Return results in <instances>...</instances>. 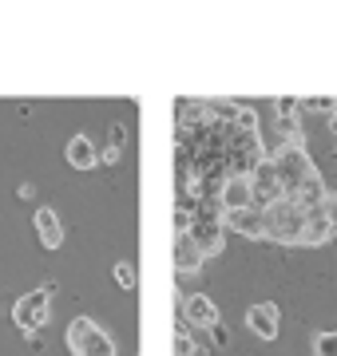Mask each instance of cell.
Segmentation results:
<instances>
[{
    "label": "cell",
    "mask_w": 337,
    "mask_h": 356,
    "mask_svg": "<svg viewBox=\"0 0 337 356\" xmlns=\"http://www.w3.org/2000/svg\"><path fill=\"white\" fill-rule=\"evenodd\" d=\"M270 163H274V170H278V182H282V198H285V202L301 206V210H318V206L329 198L322 175L313 170L310 154H306V147H301V143L285 139L282 147L274 151Z\"/></svg>",
    "instance_id": "1"
},
{
    "label": "cell",
    "mask_w": 337,
    "mask_h": 356,
    "mask_svg": "<svg viewBox=\"0 0 337 356\" xmlns=\"http://www.w3.org/2000/svg\"><path fill=\"white\" fill-rule=\"evenodd\" d=\"M262 226H266V238L282 245H301V229H306V210L294 202H274L262 210Z\"/></svg>",
    "instance_id": "2"
},
{
    "label": "cell",
    "mask_w": 337,
    "mask_h": 356,
    "mask_svg": "<svg viewBox=\"0 0 337 356\" xmlns=\"http://www.w3.org/2000/svg\"><path fill=\"white\" fill-rule=\"evenodd\" d=\"M68 353L72 356H116V341L91 317H76L68 325Z\"/></svg>",
    "instance_id": "3"
},
{
    "label": "cell",
    "mask_w": 337,
    "mask_h": 356,
    "mask_svg": "<svg viewBox=\"0 0 337 356\" xmlns=\"http://www.w3.org/2000/svg\"><path fill=\"white\" fill-rule=\"evenodd\" d=\"M48 317H52V285H40V289L24 293V297L13 305L16 329H24V332L44 329V325H48Z\"/></svg>",
    "instance_id": "4"
},
{
    "label": "cell",
    "mask_w": 337,
    "mask_h": 356,
    "mask_svg": "<svg viewBox=\"0 0 337 356\" xmlns=\"http://www.w3.org/2000/svg\"><path fill=\"white\" fill-rule=\"evenodd\" d=\"M250 202H254V210H266V206L282 202V182H278V170H274L270 159H262L250 170Z\"/></svg>",
    "instance_id": "5"
},
{
    "label": "cell",
    "mask_w": 337,
    "mask_h": 356,
    "mask_svg": "<svg viewBox=\"0 0 337 356\" xmlns=\"http://www.w3.org/2000/svg\"><path fill=\"white\" fill-rule=\"evenodd\" d=\"M187 238L195 242V250L203 254V261H207V257H219L222 254V245H226V229H222V222L195 218V222H191V229H187Z\"/></svg>",
    "instance_id": "6"
},
{
    "label": "cell",
    "mask_w": 337,
    "mask_h": 356,
    "mask_svg": "<svg viewBox=\"0 0 337 356\" xmlns=\"http://www.w3.org/2000/svg\"><path fill=\"white\" fill-rule=\"evenodd\" d=\"M182 325H187V329H191V325H198V329L219 325V305L210 301L207 293H191V297L182 301Z\"/></svg>",
    "instance_id": "7"
},
{
    "label": "cell",
    "mask_w": 337,
    "mask_h": 356,
    "mask_svg": "<svg viewBox=\"0 0 337 356\" xmlns=\"http://www.w3.org/2000/svg\"><path fill=\"white\" fill-rule=\"evenodd\" d=\"M219 202H222V214L254 210V202H250V178H226L222 191H219Z\"/></svg>",
    "instance_id": "8"
},
{
    "label": "cell",
    "mask_w": 337,
    "mask_h": 356,
    "mask_svg": "<svg viewBox=\"0 0 337 356\" xmlns=\"http://www.w3.org/2000/svg\"><path fill=\"white\" fill-rule=\"evenodd\" d=\"M36 238L44 250H60V242H64V226H60V214L52 206H40L36 210Z\"/></svg>",
    "instance_id": "9"
},
{
    "label": "cell",
    "mask_w": 337,
    "mask_h": 356,
    "mask_svg": "<svg viewBox=\"0 0 337 356\" xmlns=\"http://www.w3.org/2000/svg\"><path fill=\"white\" fill-rule=\"evenodd\" d=\"M246 325L254 329V337H262V341H274V337H278V305H270V301L250 305Z\"/></svg>",
    "instance_id": "10"
},
{
    "label": "cell",
    "mask_w": 337,
    "mask_h": 356,
    "mask_svg": "<svg viewBox=\"0 0 337 356\" xmlns=\"http://www.w3.org/2000/svg\"><path fill=\"white\" fill-rule=\"evenodd\" d=\"M222 229H238L242 238H266L262 210H234V214H222Z\"/></svg>",
    "instance_id": "11"
},
{
    "label": "cell",
    "mask_w": 337,
    "mask_h": 356,
    "mask_svg": "<svg viewBox=\"0 0 337 356\" xmlns=\"http://www.w3.org/2000/svg\"><path fill=\"white\" fill-rule=\"evenodd\" d=\"M334 238V222L322 214V206L318 210H306V229H301V245H325Z\"/></svg>",
    "instance_id": "12"
},
{
    "label": "cell",
    "mask_w": 337,
    "mask_h": 356,
    "mask_svg": "<svg viewBox=\"0 0 337 356\" xmlns=\"http://www.w3.org/2000/svg\"><path fill=\"white\" fill-rule=\"evenodd\" d=\"M64 154H68V166H76V170H91V166L100 163V154H95V147H91L88 135H72Z\"/></svg>",
    "instance_id": "13"
},
{
    "label": "cell",
    "mask_w": 337,
    "mask_h": 356,
    "mask_svg": "<svg viewBox=\"0 0 337 356\" xmlns=\"http://www.w3.org/2000/svg\"><path fill=\"white\" fill-rule=\"evenodd\" d=\"M175 269L179 273H198L203 269V254L195 250V242L187 234H175Z\"/></svg>",
    "instance_id": "14"
},
{
    "label": "cell",
    "mask_w": 337,
    "mask_h": 356,
    "mask_svg": "<svg viewBox=\"0 0 337 356\" xmlns=\"http://www.w3.org/2000/svg\"><path fill=\"white\" fill-rule=\"evenodd\" d=\"M175 356H203V348L195 344L187 325H175Z\"/></svg>",
    "instance_id": "15"
},
{
    "label": "cell",
    "mask_w": 337,
    "mask_h": 356,
    "mask_svg": "<svg viewBox=\"0 0 337 356\" xmlns=\"http://www.w3.org/2000/svg\"><path fill=\"white\" fill-rule=\"evenodd\" d=\"M301 111H322V115H334V99L329 95H310V99H298Z\"/></svg>",
    "instance_id": "16"
},
{
    "label": "cell",
    "mask_w": 337,
    "mask_h": 356,
    "mask_svg": "<svg viewBox=\"0 0 337 356\" xmlns=\"http://www.w3.org/2000/svg\"><path fill=\"white\" fill-rule=\"evenodd\" d=\"M313 353L318 356H337V332H318V337H313Z\"/></svg>",
    "instance_id": "17"
},
{
    "label": "cell",
    "mask_w": 337,
    "mask_h": 356,
    "mask_svg": "<svg viewBox=\"0 0 337 356\" xmlns=\"http://www.w3.org/2000/svg\"><path fill=\"white\" fill-rule=\"evenodd\" d=\"M116 281L123 285V289H131V285H135V266H131V261H119V266H116Z\"/></svg>",
    "instance_id": "18"
},
{
    "label": "cell",
    "mask_w": 337,
    "mask_h": 356,
    "mask_svg": "<svg viewBox=\"0 0 337 356\" xmlns=\"http://www.w3.org/2000/svg\"><path fill=\"white\" fill-rule=\"evenodd\" d=\"M123 139H127V131H123V123H111V131H107V147H116V151H123Z\"/></svg>",
    "instance_id": "19"
},
{
    "label": "cell",
    "mask_w": 337,
    "mask_h": 356,
    "mask_svg": "<svg viewBox=\"0 0 337 356\" xmlns=\"http://www.w3.org/2000/svg\"><path fill=\"white\" fill-rule=\"evenodd\" d=\"M210 341H214V344H219V348H222V344H226V341H230V332H226V329H222V325H210Z\"/></svg>",
    "instance_id": "20"
},
{
    "label": "cell",
    "mask_w": 337,
    "mask_h": 356,
    "mask_svg": "<svg viewBox=\"0 0 337 356\" xmlns=\"http://www.w3.org/2000/svg\"><path fill=\"white\" fill-rule=\"evenodd\" d=\"M100 159H104L107 166H116L119 163V151H116V147H104V154H100Z\"/></svg>",
    "instance_id": "21"
},
{
    "label": "cell",
    "mask_w": 337,
    "mask_h": 356,
    "mask_svg": "<svg viewBox=\"0 0 337 356\" xmlns=\"http://www.w3.org/2000/svg\"><path fill=\"white\" fill-rule=\"evenodd\" d=\"M334 238H337V229H334Z\"/></svg>",
    "instance_id": "22"
}]
</instances>
